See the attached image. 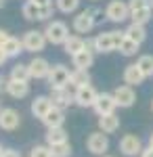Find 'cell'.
Instances as JSON below:
<instances>
[{
    "label": "cell",
    "mask_w": 153,
    "mask_h": 157,
    "mask_svg": "<svg viewBox=\"0 0 153 157\" xmlns=\"http://www.w3.org/2000/svg\"><path fill=\"white\" fill-rule=\"evenodd\" d=\"M124 32H118V29H113V32H101V34H96L92 38L94 40V52H99V55H107V52H113V50H118L120 42L124 40Z\"/></svg>",
    "instance_id": "6da1fadb"
},
{
    "label": "cell",
    "mask_w": 153,
    "mask_h": 157,
    "mask_svg": "<svg viewBox=\"0 0 153 157\" xmlns=\"http://www.w3.org/2000/svg\"><path fill=\"white\" fill-rule=\"evenodd\" d=\"M44 36H46V40L50 44H65V40L69 38V27H67L65 21L53 19L44 27Z\"/></svg>",
    "instance_id": "7a4b0ae2"
},
{
    "label": "cell",
    "mask_w": 153,
    "mask_h": 157,
    "mask_svg": "<svg viewBox=\"0 0 153 157\" xmlns=\"http://www.w3.org/2000/svg\"><path fill=\"white\" fill-rule=\"evenodd\" d=\"M105 15L111 23H124L126 19H130V6L124 0H111L105 6Z\"/></svg>",
    "instance_id": "3957f363"
},
{
    "label": "cell",
    "mask_w": 153,
    "mask_h": 157,
    "mask_svg": "<svg viewBox=\"0 0 153 157\" xmlns=\"http://www.w3.org/2000/svg\"><path fill=\"white\" fill-rule=\"evenodd\" d=\"M23 48L25 52H40V50H44V46L48 44L46 36H44V32H38V29H27L23 34Z\"/></svg>",
    "instance_id": "277c9868"
},
{
    "label": "cell",
    "mask_w": 153,
    "mask_h": 157,
    "mask_svg": "<svg viewBox=\"0 0 153 157\" xmlns=\"http://www.w3.org/2000/svg\"><path fill=\"white\" fill-rule=\"evenodd\" d=\"M50 98H53V105L59 109H67L69 105L76 103V97L69 90V86H57V88H50Z\"/></svg>",
    "instance_id": "5b68a950"
},
{
    "label": "cell",
    "mask_w": 153,
    "mask_h": 157,
    "mask_svg": "<svg viewBox=\"0 0 153 157\" xmlns=\"http://www.w3.org/2000/svg\"><path fill=\"white\" fill-rule=\"evenodd\" d=\"M86 149L92 153V155H105L107 149H109V138L105 132H92L86 138Z\"/></svg>",
    "instance_id": "8992f818"
},
{
    "label": "cell",
    "mask_w": 153,
    "mask_h": 157,
    "mask_svg": "<svg viewBox=\"0 0 153 157\" xmlns=\"http://www.w3.org/2000/svg\"><path fill=\"white\" fill-rule=\"evenodd\" d=\"M120 151L126 157H136L143 153V143L136 134H124L120 138Z\"/></svg>",
    "instance_id": "52a82bcc"
},
{
    "label": "cell",
    "mask_w": 153,
    "mask_h": 157,
    "mask_svg": "<svg viewBox=\"0 0 153 157\" xmlns=\"http://www.w3.org/2000/svg\"><path fill=\"white\" fill-rule=\"evenodd\" d=\"M69 78H71V71L65 67V65H53L50 67V73H48V84L50 88H57V86H69Z\"/></svg>",
    "instance_id": "ba28073f"
},
{
    "label": "cell",
    "mask_w": 153,
    "mask_h": 157,
    "mask_svg": "<svg viewBox=\"0 0 153 157\" xmlns=\"http://www.w3.org/2000/svg\"><path fill=\"white\" fill-rule=\"evenodd\" d=\"M113 97H116V103L118 107H124L128 109L136 103V92H134V86H128V84H122L113 90Z\"/></svg>",
    "instance_id": "9c48e42d"
},
{
    "label": "cell",
    "mask_w": 153,
    "mask_h": 157,
    "mask_svg": "<svg viewBox=\"0 0 153 157\" xmlns=\"http://www.w3.org/2000/svg\"><path fill=\"white\" fill-rule=\"evenodd\" d=\"M73 97H76V105H78V107L86 109V107H94V103H96V98H99V92L88 84V86H82V88H76Z\"/></svg>",
    "instance_id": "30bf717a"
},
{
    "label": "cell",
    "mask_w": 153,
    "mask_h": 157,
    "mask_svg": "<svg viewBox=\"0 0 153 157\" xmlns=\"http://www.w3.org/2000/svg\"><path fill=\"white\" fill-rule=\"evenodd\" d=\"M116 107H118V103H116L113 92L111 94L109 92H99V98H96L92 109L96 111V115H109V113H116Z\"/></svg>",
    "instance_id": "8fae6325"
},
{
    "label": "cell",
    "mask_w": 153,
    "mask_h": 157,
    "mask_svg": "<svg viewBox=\"0 0 153 157\" xmlns=\"http://www.w3.org/2000/svg\"><path fill=\"white\" fill-rule=\"evenodd\" d=\"M21 124V115L15 111L13 107H4L0 111V130H6V132H13L17 130Z\"/></svg>",
    "instance_id": "7c38bea8"
},
{
    "label": "cell",
    "mask_w": 153,
    "mask_h": 157,
    "mask_svg": "<svg viewBox=\"0 0 153 157\" xmlns=\"http://www.w3.org/2000/svg\"><path fill=\"white\" fill-rule=\"evenodd\" d=\"M71 27H73V32H78V34H90L94 27V21H92V15H90V11L86 9V11L78 13L76 17H73V23H71Z\"/></svg>",
    "instance_id": "4fadbf2b"
},
{
    "label": "cell",
    "mask_w": 153,
    "mask_h": 157,
    "mask_svg": "<svg viewBox=\"0 0 153 157\" xmlns=\"http://www.w3.org/2000/svg\"><path fill=\"white\" fill-rule=\"evenodd\" d=\"M27 65H29V71H32V78L34 80H44V78H48V73H50V63L44 57H34Z\"/></svg>",
    "instance_id": "5bb4252c"
},
{
    "label": "cell",
    "mask_w": 153,
    "mask_h": 157,
    "mask_svg": "<svg viewBox=\"0 0 153 157\" xmlns=\"http://www.w3.org/2000/svg\"><path fill=\"white\" fill-rule=\"evenodd\" d=\"M53 107L55 105H53V98L50 97H36L32 101V113H34V117H38V120H44L46 113Z\"/></svg>",
    "instance_id": "9a60e30c"
},
{
    "label": "cell",
    "mask_w": 153,
    "mask_h": 157,
    "mask_svg": "<svg viewBox=\"0 0 153 157\" xmlns=\"http://www.w3.org/2000/svg\"><path fill=\"white\" fill-rule=\"evenodd\" d=\"M122 78H124V84L128 86H139L145 82V73L141 71V67L136 65V63H132V65H126V69L122 73Z\"/></svg>",
    "instance_id": "2e32d148"
},
{
    "label": "cell",
    "mask_w": 153,
    "mask_h": 157,
    "mask_svg": "<svg viewBox=\"0 0 153 157\" xmlns=\"http://www.w3.org/2000/svg\"><path fill=\"white\" fill-rule=\"evenodd\" d=\"M6 94L13 98H25L29 94V82H19V80H13L9 78V84H6Z\"/></svg>",
    "instance_id": "e0dca14e"
},
{
    "label": "cell",
    "mask_w": 153,
    "mask_h": 157,
    "mask_svg": "<svg viewBox=\"0 0 153 157\" xmlns=\"http://www.w3.org/2000/svg\"><path fill=\"white\" fill-rule=\"evenodd\" d=\"M99 130L105 134H113L120 130V117L116 113H109V115H99Z\"/></svg>",
    "instance_id": "ac0fdd59"
},
{
    "label": "cell",
    "mask_w": 153,
    "mask_h": 157,
    "mask_svg": "<svg viewBox=\"0 0 153 157\" xmlns=\"http://www.w3.org/2000/svg\"><path fill=\"white\" fill-rule=\"evenodd\" d=\"M71 63H73V67H76V69H88V67H92V63H94V50H90V48L80 50L78 55H73V57H71Z\"/></svg>",
    "instance_id": "d6986e66"
},
{
    "label": "cell",
    "mask_w": 153,
    "mask_h": 157,
    "mask_svg": "<svg viewBox=\"0 0 153 157\" xmlns=\"http://www.w3.org/2000/svg\"><path fill=\"white\" fill-rule=\"evenodd\" d=\"M42 124L46 126L48 130H50V128H63V124H65V113H63V109L53 107L46 113V117L42 120Z\"/></svg>",
    "instance_id": "ffe728a7"
},
{
    "label": "cell",
    "mask_w": 153,
    "mask_h": 157,
    "mask_svg": "<svg viewBox=\"0 0 153 157\" xmlns=\"http://www.w3.org/2000/svg\"><path fill=\"white\" fill-rule=\"evenodd\" d=\"M84 48H86V40H84L82 36H69L65 40V44H63V50H65L69 57L78 55V52L84 50Z\"/></svg>",
    "instance_id": "44dd1931"
},
{
    "label": "cell",
    "mask_w": 153,
    "mask_h": 157,
    "mask_svg": "<svg viewBox=\"0 0 153 157\" xmlns=\"http://www.w3.org/2000/svg\"><path fill=\"white\" fill-rule=\"evenodd\" d=\"M124 34H126V38L139 42V44H143V42L147 40V29H145V25H141V23H130L128 27L124 29Z\"/></svg>",
    "instance_id": "7402d4cb"
},
{
    "label": "cell",
    "mask_w": 153,
    "mask_h": 157,
    "mask_svg": "<svg viewBox=\"0 0 153 157\" xmlns=\"http://www.w3.org/2000/svg\"><path fill=\"white\" fill-rule=\"evenodd\" d=\"M90 84V73L88 69H73L69 78V86L71 88H82V86Z\"/></svg>",
    "instance_id": "603a6c76"
},
{
    "label": "cell",
    "mask_w": 153,
    "mask_h": 157,
    "mask_svg": "<svg viewBox=\"0 0 153 157\" xmlns=\"http://www.w3.org/2000/svg\"><path fill=\"white\" fill-rule=\"evenodd\" d=\"M11 78L13 80H19V82H29V80H32L29 65H27V63H15L11 67Z\"/></svg>",
    "instance_id": "cb8c5ba5"
},
{
    "label": "cell",
    "mask_w": 153,
    "mask_h": 157,
    "mask_svg": "<svg viewBox=\"0 0 153 157\" xmlns=\"http://www.w3.org/2000/svg\"><path fill=\"white\" fill-rule=\"evenodd\" d=\"M2 48H4L6 55H9V59H11V57H19V52H25L23 40H21V38H15V36L9 38V40H6V44H4Z\"/></svg>",
    "instance_id": "d4e9b609"
},
{
    "label": "cell",
    "mask_w": 153,
    "mask_h": 157,
    "mask_svg": "<svg viewBox=\"0 0 153 157\" xmlns=\"http://www.w3.org/2000/svg\"><path fill=\"white\" fill-rule=\"evenodd\" d=\"M21 13H23V17L27 21H42V9L38 4H34L32 0H27L21 6Z\"/></svg>",
    "instance_id": "484cf974"
},
{
    "label": "cell",
    "mask_w": 153,
    "mask_h": 157,
    "mask_svg": "<svg viewBox=\"0 0 153 157\" xmlns=\"http://www.w3.org/2000/svg\"><path fill=\"white\" fill-rule=\"evenodd\" d=\"M151 15H153V6H147V9H139V11H130V21L132 23H149L151 21Z\"/></svg>",
    "instance_id": "4316f807"
},
{
    "label": "cell",
    "mask_w": 153,
    "mask_h": 157,
    "mask_svg": "<svg viewBox=\"0 0 153 157\" xmlns=\"http://www.w3.org/2000/svg\"><path fill=\"white\" fill-rule=\"evenodd\" d=\"M59 143H67V132L63 128H50L46 132V145H59Z\"/></svg>",
    "instance_id": "83f0119b"
},
{
    "label": "cell",
    "mask_w": 153,
    "mask_h": 157,
    "mask_svg": "<svg viewBox=\"0 0 153 157\" xmlns=\"http://www.w3.org/2000/svg\"><path fill=\"white\" fill-rule=\"evenodd\" d=\"M139 42H134V40H130V38H126L124 36V40L120 42V46H118V50L124 55V57H134L136 52H139Z\"/></svg>",
    "instance_id": "f1b7e54d"
},
{
    "label": "cell",
    "mask_w": 153,
    "mask_h": 157,
    "mask_svg": "<svg viewBox=\"0 0 153 157\" xmlns=\"http://www.w3.org/2000/svg\"><path fill=\"white\" fill-rule=\"evenodd\" d=\"M136 65L141 67V71L145 73V78H153V55H141Z\"/></svg>",
    "instance_id": "f546056e"
},
{
    "label": "cell",
    "mask_w": 153,
    "mask_h": 157,
    "mask_svg": "<svg viewBox=\"0 0 153 157\" xmlns=\"http://www.w3.org/2000/svg\"><path fill=\"white\" fill-rule=\"evenodd\" d=\"M55 6H57L61 13L69 15V13H76V11H78L80 0H55Z\"/></svg>",
    "instance_id": "4dcf8cb0"
},
{
    "label": "cell",
    "mask_w": 153,
    "mask_h": 157,
    "mask_svg": "<svg viewBox=\"0 0 153 157\" xmlns=\"http://www.w3.org/2000/svg\"><path fill=\"white\" fill-rule=\"evenodd\" d=\"M50 151H53V157H71L69 140H67V143H59V145H53Z\"/></svg>",
    "instance_id": "1f68e13d"
},
{
    "label": "cell",
    "mask_w": 153,
    "mask_h": 157,
    "mask_svg": "<svg viewBox=\"0 0 153 157\" xmlns=\"http://www.w3.org/2000/svg\"><path fill=\"white\" fill-rule=\"evenodd\" d=\"M29 157H53V151L48 145H36L29 151Z\"/></svg>",
    "instance_id": "d6a6232c"
},
{
    "label": "cell",
    "mask_w": 153,
    "mask_h": 157,
    "mask_svg": "<svg viewBox=\"0 0 153 157\" xmlns=\"http://www.w3.org/2000/svg\"><path fill=\"white\" fill-rule=\"evenodd\" d=\"M130 11H139V9H147V6H153V0H128Z\"/></svg>",
    "instance_id": "836d02e7"
},
{
    "label": "cell",
    "mask_w": 153,
    "mask_h": 157,
    "mask_svg": "<svg viewBox=\"0 0 153 157\" xmlns=\"http://www.w3.org/2000/svg\"><path fill=\"white\" fill-rule=\"evenodd\" d=\"M88 11H90V15H92V21H94V25H101V23H103V21L107 19L105 11H101V9H96V6L88 9Z\"/></svg>",
    "instance_id": "e575fe53"
},
{
    "label": "cell",
    "mask_w": 153,
    "mask_h": 157,
    "mask_svg": "<svg viewBox=\"0 0 153 157\" xmlns=\"http://www.w3.org/2000/svg\"><path fill=\"white\" fill-rule=\"evenodd\" d=\"M9 38H11V34H9L6 29H0V48L6 44V40H9Z\"/></svg>",
    "instance_id": "d590c367"
},
{
    "label": "cell",
    "mask_w": 153,
    "mask_h": 157,
    "mask_svg": "<svg viewBox=\"0 0 153 157\" xmlns=\"http://www.w3.org/2000/svg\"><path fill=\"white\" fill-rule=\"evenodd\" d=\"M6 84H9V78H4V75L0 73V94L6 92Z\"/></svg>",
    "instance_id": "8d00e7d4"
},
{
    "label": "cell",
    "mask_w": 153,
    "mask_h": 157,
    "mask_svg": "<svg viewBox=\"0 0 153 157\" xmlns=\"http://www.w3.org/2000/svg\"><path fill=\"white\" fill-rule=\"evenodd\" d=\"M0 157H19V153H17V151H13V149H4Z\"/></svg>",
    "instance_id": "74e56055"
},
{
    "label": "cell",
    "mask_w": 153,
    "mask_h": 157,
    "mask_svg": "<svg viewBox=\"0 0 153 157\" xmlns=\"http://www.w3.org/2000/svg\"><path fill=\"white\" fill-rule=\"evenodd\" d=\"M139 157H153V147H147V149H143V153Z\"/></svg>",
    "instance_id": "f35d334b"
},
{
    "label": "cell",
    "mask_w": 153,
    "mask_h": 157,
    "mask_svg": "<svg viewBox=\"0 0 153 157\" xmlns=\"http://www.w3.org/2000/svg\"><path fill=\"white\" fill-rule=\"evenodd\" d=\"M6 59H9V55L4 52V48H0V67H2V65L6 63Z\"/></svg>",
    "instance_id": "ab89813d"
},
{
    "label": "cell",
    "mask_w": 153,
    "mask_h": 157,
    "mask_svg": "<svg viewBox=\"0 0 153 157\" xmlns=\"http://www.w3.org/2000/svg\"><path fill=\"white\" fill-rule=\"evenodd\" d=\"M34 4H38V6H46V4H53V0H32Z\"/></svg>",
    "instance_id": "60d3db41"
},
{
    "label": "cell",
    "mask_w": 153,
    "mask_h": 157,
    "mask_svg": "<svg viewBox=\"0 0 153 157\" xmlns=\"http://www.w3.org/2000/svg\"><path fill=\"white\" fill-rule=\"evenodd\" d=\"M149 147H153V134L149 136Z\"/></svg>",
    "instance_id": "b9f144b4"
},
{
    "label": "cell",
    "mask_w": 153,
    "mask_h": 157,
    "mask_svg": "<svg viewBox=\"0 0 153 157\" xmlns=\"http://www.w3.org/2000/svg\"><path fill=\"white\" fill-rule=\"evenodd\" d=\"M2 6H4V0H0V9H2Z\"/></svg>",
    "instance_id": "7bdbcfd3"
},
{
    "label": "cell",
    "mask_w": 153,
    "mask_h": 157,
    "mask_svg": "<svg viewBox=\"0 0 153 157\" xmlns=\"http://www.w3.org/2000/svg\"><path fill=\"white\" fill-rule=\"evenodd\" d=\"M101 157H111V155H101Z\"/></svg>",
    "instance_id": "ee69618b"
},
{
    "label": "cell",
    "mask_w": 153,
    "mask_h": 157,
    "mask_svg": "<svg viewBox=\"0 0 153 157\" xmlns=\"http://www.w3.org/2000/svg\"><path fill=\"white\" fill-rule=\"evenodd\" d=\"M151 111H153V101H151Z\"/></svg>",
    "instance_id": "f6af8a7d"
},
{
    "label": "cell",
    "mask_w": 153,
    "mask_h": 157,
    "mask_svg": "<svg viewBox=\"0 0 153 157\" xmlns=\"http://www.w3.org/2000/svg\"><path fill=\"white\" fill-rule=\"evenodd\" d=\"M0 111H2V107H0Z\"/></svg>",
    "instance_id": "bcb514c9"
}]
</instances>
